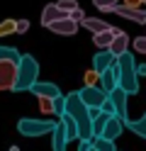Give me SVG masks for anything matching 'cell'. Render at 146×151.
<instances>
[{"mask_svg":"<svg viewBox=\"0 0 146 151\" xmlns=\"http://www.w3.org/2000/svg\"><path fill=\"white\" fill-rule=\"evenodd\" d=\"M117 76H119V86L129 95H134L139 90V71H136V61H134L132 51L117 56Z\"/></svg>","mask_w":146,"mask_h":151,"instance_id":"cell-1","label":"cell"},{"mask_svg":"<svg viewBox=\"0 0 146 151\" xmlns=\"http://www.w3.org/2000/svg\"><path fill=\"white\" fill-rule=\"evenodd\" d=\"M34 83H39V63L34 56L22 54L17 66V83H15V93H22V90H32Z\"/></svg>","mask_w":146,"mask_h":151,"instance_id":"cell-2","label":"cell"},{"mask_svg":"<svg viewBox=\"0 0 146 151\" xmlns=\"http://www.w3.org/2000/svg\"><path fill=\"white\" fill-rule=\"evenodd\" d=\"M54 127H56V122H51V119H29V117H22L17 122V132L22 137H29V139L51 134Z\"/></svg>","mask_w":146,"mask_h":151,"instance_id":"cell-3","label":"cell"},{"mask_svg":"<svg viewBox=\"0 0 146 151\" xmlns=\"http://www.w3.org/2000/svg\"><path fill=\"white\" fill-rule=\"evenodd\" d=\"M17 61H0V90H15L17 83Z\"/></svg>","mask_w":146,"mask_h":151,"instance_id":"cell-4","label":"cell"},{"mask_svg":"<svg viewBox=\"0 0 146 151\" xmlns=\"http://www.w3.org/2000/svg\"><path fill=\"white\" fill-rule=\"evenodd\" d=\"M78 93H81V98L85 100L88 107H102L105 102H107V98H110V93H105L100 86H85V88H81Z\"/></svg>","mask_w":146,"mask_h":151,"instance_id":"cell-5","label":"cell"},{"mask_svg":"<svg viewBox=\"0 0 146 151\" xmlns=\"http://www.w3.org/2000/svg\"><path fill=\"white\" fill-rule=\"evenodd\" d=\"M78 27H81V24L66 15V17H61V20H56V22L49 24V32H54V34H63V37H73V34L78 32Z\"/></svg>","mask_w":146,"mask_h":151,"instance_id":"cell-6","label":"cell"},{"mask_svg":"<svg viewBox=\"0 0 146 151\" xmlns=\"http://www.w3.org/2000/svg\"><path fill=\"white\" fill-rule=\"evenodd\" d=\"M114 15L124 17V20H132L136 24H146V7H127V5H117Z\"/></svg>","mask_w":146,"mask_h":151,"instance_id":"cell-7","label":"cell"},{"mask_svg":"<svg viewBox=\"0 0 146 151\" xmlns=\"http://www.w3.org/2000/svg\"><path fill=\"white\" fill-rule=\"evenodd\" d=\"M117 63V56L110 51V49H100L95 56H93V68L95 71H107V68H112V66Z\"/></svg>","mask_w":146,"mask_h":151,"instance_id":"cell-8","label":"cell"},{"mask_svg":"<svg viewBox=\"0 0 146 151\" xmlns=\"http://www.w3.org/2000/svg\"><path fill=\"white\" fill-rule=\"evenodd\" d=\"M68 144H71V141H68L66 127H63V122L58 119L56 127H54V132H51V151H66Z\"/></svg>","mask_w":146,"mask_h":151,"instance_id":"cell-9","label":"cell"},{"mask_svg":"<svg viewBox=\"0 0 146 151\" xmlns=\"http://www.w3.org/2000/svg\"><path fill=\"white\" fill-rule=\"evenodd\" d=\"M127 93L122 86H117L112 93H110V100L114 102V107H117V117H122V119H129V115H127Z\"/></svg>","mask_w":146,"mask_h":151,"instance_id":"cell-10","label":"cell"},{"mask_svg":"<svg viewBox=\"0 0 146 151\" xmlns=\"http://www.w3.org/2000/svg\"><path fill=\"white\" fill-rule=\"evenodd\" d=\"M32 93H34L37 98H51V100L61 98V90H58V86H56V83H49V81H44V83H34V86H32Z\"/></svg>","mask_w":146,"mask_h":151,"instance_id":"cell-11","label":"cell"},{"mask_svg":"<svg viewBox=\"0 0 146 151\" xmlns=\"http://www.w3.org/2000/svg\"><path fill=\"white\" fill-rule=\"evenodd\" d=\"M124 127H127V119H122V117H110V119H107V124H105V132H102V137L105 139H117V137H119L122 134V132H124Z\"/></svg>","mask_w":146,"mask_h":151,"instance_id":"cell-12","label":"cell"},{"mask_svg":"<svg viewBox=\"0 0 146 151\" xmlns=\"http://www.w3.org/2000/svg\"><path fill=\"white\" fill-rule=\"evenodd\" d=\"M117 86H119V76H117V63L112 66V68H107L100 73V88L105 93H112Z\"/></svg>","mask_w":146,"mask_h":151,"instance_id":"cell-13","label":"cell"},{"mask_svg":"<svg viewBox=\"0 0 146 151\" xmlns=\"http://www.w3.org/2000/svg\"><path fill=\"white\" fill-rule=\"evenodd\" d=\"M61 17H66V12H63L56 3H49L44 10H42V27H46V29H49V24L56 22V20H61Z\"/></svg>","mask_w":146,"mask_h":151,"instance_id":"cell-14","label":"cell"},{"mask_svg":"<svg viewBox=\"0 0 146 151\" xmlns=\"http://www.w3.org/2000/svg\"><path fill=\"white\" fill-rule=\"evenodd\" d=\"M110 51L114 54V56H122V54H127L129 51V34L127 32H119L112 39V46H110Z\"/></svg>","mask_w":146,"mask_h":151,"instance_id":"cell-15","label":"cell"},{"mask_svg":"<svg viewBox=\"0 0 146 151\" xmlns=\"http://www.w3.org/2000/svg\"><path fill=\"white\" fill-rule=\"evenodd\" d=\"M81 27H85V29L93 32V34H100V32H107L112 24H107L105 20H100V17H85V22Z\"/></svg>","mask_w":146,"mask_h":151,"instance_id":"cell-16","label":"cell"},{"mask_svg":"<svg viewBox=\"0 0 146 151\" xmlns=\"http://www.w3.org/2000/svg\"><path fill=\"white\" fill-rule=\"evenodd\" d=\"M112 39H114V32H112V27H110L107 32L93 34V44H95V46H100V49H110V46H112Z\"/></svg>","mask_w":146,"mask_h":151,"instance_id":"cell-17","label":"cell"},{"mask_svg":"<svg viewBox=\"0 0 146 151\" xmlns=\"http://www.w3.org/2000/svg\"><path fill=\"white\" fill-rule=\"evenodd\" d=\"M127 127H129L134 134H139L146 139V115H141L139 119H127Z\"/></svg>","mask_w":146,"mask_h":151,"instance_id":"cell-18","label":"cell"},{"mask_svg":"<svg viewBox=\"0 0 146 151\" xmlns=\"http://www.w3.org/2000/svg\"><path fill=\"white\" fill-rule=\"evenodd\" d=\"M17 61L19 63V59H22V54H19L17 49H12V46H0V61Z\"/></svg>","mask_w":146,"mask_h":151,"instance_id":"cell-19","label":"cell"},{"mask_svg":"<svg viewBox=\"0 0 146 151\" xmlns=\"http://www.w3.org/2000/svg\"><path fill=\"white\" fill-rule=\"evenodd\" d=\"M93 146H95L97 151H117V149H114V141H112V139H105V137H95V139H93Z\"/></svg>","mask_w":146,"mask_h":151,"instance_id":"cell-20","label":"cell"},{"mask_svg":"<svg viewBox=\"0 0 146 151\" xmlns=\"http://www.w3.org/2000/svg\"><path fill=\"white\" fill-rule=\"evenodd\" d=\"M107 119H110V115H102L97 117V119H93V134L95 137H102V132H105V124H107Z\"/></svg>","mask_w":146,"mask_h":151,"instance_id":"cell-21","label":"cell"},{"mask_svg":"<svg viewBox=\"0 0 146 151\" xmlns=\"http://www.w3.org/2000/svg\"><path fill=\"white\" fill-rule=\"evenodd\" d=\"M93 5L100 12H114V7L119 5V3H117V0H93Z\"/></svg>","mask_w":146,"mask_h":151,"instance_id":"cell-22","label":"cell"},{"mask_svg":"<svg viewBox=\"0 0 146 151\" xmlns=\"http://www.w3.org/2000/svg\"><path fill=\"white\" fill-rule=\"evenodd\" d=\"M12 32H17V20H3L0 22V37H7Z\"/></svg>","mask_w":146,"mask_h":151,"instance_id":"cell-23","label":"cell"},{"mask_svg":"<svg viewBox=\"0 0 146 151\" xmlns=\"http://www.w3.org/2000/svg\"><path fill=\"white\" fill-rule=\"evenodd\" d=\"M83 81H85V86H100V71H95V68L85 71Z\"/></svg>","mask_w":146,"mask_h":151,"instance_id":"cell-24","label":"cell"},{"mask_svg":"<svg viewBox=\"0 0 146 151\" xmlns=\"http://www.w3.org/2000/svg\"><path fill=\"white\" fill-rule=\"evenodd\" d=\"M58 7H61V10L66 12V15H71L73 10H78V0H58L56 3Z\"/></svg>","mask_w":146,"mask_h":151,"instance_id":"cell-25","label":"cell"},{"mask_svg":"<svg viewBox=\"0 0 146 151\" xmlns=\"http://www.w3.org/2000/svg\"><path fill=\"white\" fill-rule=\"evenodd\" d=\"M39 110H42L44 115H51L54 112V100L51 98H39Z\"/></svg>","mask_w":146,"mask_h":151,"instance_id":"cell-26","label":"cell"},{"mask_svg":"<svg viewBox=\"0 0 146 151\" xmlns=\"http://www.w3.org/2000/svg\"><path fill=\"white\" fill-rule=\"evenodd\" d=\"M54 112H56L58 117L66 115V95H61V98H56V100H54Z\"/></svg>","mask_w":146,"mask_h":151,"instance_id":"cell-27","label":"cell"},{"mask_svg":"<svg viewBox=\"0 0 146 151\" xmlns=\"http://www.w3.org/2000/svg\"><path fill=\"white\" fill-rule=\"evenodd\" d=\"M132 46H134V51L146 54V34H144V37H136V39H132Z\"/></svg>","mask_w":146,"mask_h":151,"instance_id":"cell-28","label":"cell"},{"mask_svg":"<svg viewBox=\"0 0 146 151\" xmlns=\"http://www.w3.org/2000/svg\"><path fill=\"white\" fill-rule=\"evenodd\" d=\"M68 17H71V20H76L78 24H83V22H85V17H88V15H85V12L81 10V7H78V10H73V12H71V15H68Z\"/></svg>","mask_w":146,"mask_h":151,"instance_id":"cell-29","label":"cell"},{"mask_svg":"<svg viewBox=\"0 0 146 151\" xmlns=\"http://www.w3.org/2000/svg\"><path fill=\"white\" fill-rule=\"evenodd\" d=\"M29 29V20H17V34H24Z\"/></svg>","mask_w":146,"mask_h":151,"instance_id":"cell-30","label":"cell"},{"mask_svg":"<svg viewBox=\"0 0 146 151\" xmlns=\"http://www.w3.org/2000/svg\"><path fill=\"white\" fill-rule=\"evenodd\" d=\"M127 7H144V0H124Z\"/></svg>","mask_w":146,"mask_h":151,"instance_id":"cell-31","label":"cell"},{"mask_svg":"<svg viewBox=\"0 0 146 151\" xmlns=\"http://www.w3.org/2000/svg\"><path fill=\"white\" fill-rule=\"evenodd\" d=\"M136 71H139V76H146V63H141V66H136Z\"/></svg>","mask_w":146,"mask_h":151,"instance_id":"cell-32","label":"cell"},{"mask_svg":"<svg viewBox=\"0 0 146 151\" xmlns=\"http://www.w3.org/2000/svg\"><path fill=\"white\" fill-rule=\"evenodd\" d=\"M90 151H97V149H95V146H93V149H90Z\"/></svg>","mask_w":146,"mask_h":151,"instance_id":"cell-33","label":"cell"}]
</instances>
